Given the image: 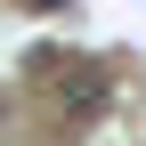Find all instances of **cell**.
Instances as JSON below:
<instances>
[{
    "label": "cell",
    "instance_id": "7a4b0ae2",
    "mask_svg": "<svg viewBox=\"0 0 146 146\" xmlns=\"http://www.w3.org/2000/svg\"><path fill=\"white\" fill-rule=\"evenodd\" d=\"M33 8H65V0H33Z\"/></svg>",
    "mask_w": 146,
    "mask_h": 146
},
{
    "label": "cell",
    "instance_id": "6da1fadb",
    "mask_svg": "<svg viewBox=\"0 0 146 146\" xmlns=\"http://www.w3.org/2000/svg\"><path fill=\"white\" fill-rule=\"evenodd\" d=\"M57 98L73 106V114H98V106H106V81H98V73H65V89H57Z\"/></svg>",
    "mask_w": 146,
    "mask_h": 146
}]
</instances>
